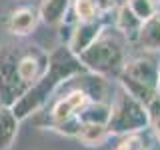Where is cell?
Wrapping results in <instances>:
<instances>
[{
	"label": "cell",
	"instance_id": "8fae6325",
	"mask_svg": "<svg viewBox=\"0 0 160 150\" xmlns=\"http://www.w3.org/2000/svg\"><path fill=\"white\" fill-rule=\"evenodd\" d=\"M18 132V120L12 110L0 106V150H8Z\"/></svg>",
	"mask_w": 160,
	"mask_h": 150
},
{
	"label": "cell",
	"instance_id": "5b68a950",
	"mask_svg": "<svg viewBox=\"0 0 160 150\" xmlns=\"http://www.w3.org/2000/svg\"><path fill=\"white\" fill-rule=\"evenodd\" d=\"M26 84L20 82L16 64L8 56H0V94L4 96L6 104H14L16 100L24 94Z\"/></svg>",
	"mask_w": 160,
	"mask_h": 150
},
{
	"label": "cell",
	"instance_id": "8992f818",
	"mask_svg": "<svg viewBox=\"0 0 160 150\" xmlns=\"http://www.w3.org/2000/svg\"><path fill=\"white\" fill-rule=\"evenodd\" d=\"M86 106H88V94L84 90H74V92H70L68 96H64L62 100L56 102V106L52 110V118L56 124L66 122V120L76 118Z\"/></svg>",
	"mask_w": 160,
	"mask_h": 150
},
{
	"label": "cell",
	"instance_id": "5bb4252c",
	"mask_svg": "<svg viewBox=\"0 0 160 150\" xmlns=\"http://www.w3.org/2000/svg\"><path fill=\"white\" fill-rule=\"evenodd\" d=\"M118 28L128 40H138L140 28H142V20L128 8V4L118 10Z\"/></svg>",
	"mask_w": 160,
	"mask_h": 150
},
{
	"label": "cell",
	"instance_id": "6da1fadb",
	"mask_svg": "<svg viewBox=\"0 0 160 150\" xmlns=\"http://www.w3.org/2000/svg\"><path fill=\"white\" fill-rule=\"evenodd\" d=\"M70 54L72 52H64V48H60L50 56L48 68L44 70V74L30 88L24 90V94L10 108L12 114L16 116V120H22V118L30 116L34 110H38L46 102L48 94L58 86V82H62L64 78L72 76V74H76L80 70V64Z\"/></svg>",
	"mask_w": 160,
	"mask_h": 150
},
{
	"label": "cell",
	"instance_id": "277c9868",
	"mask_svg": "<svg viewBox=\"0 0 160 150\" xmlns=\"http://www.w3.org/2000/svg\"><path fill=\"white\" fill-rule=\"evenodd\" d=\"M84 66L96 74H108L122 66V48L112 38H98L78 56Z\"/></svg>",
	"mask_w": 160,
	"mask_h": 150
},
{
	"label": "cell",
	"instance_id": "9a60e30c",
	"mask_svg": "<svg viewBox=\"0 0 160 150\" xmlns=\"http://www.w3.org/2000/svg\"><path fill=\"white\" fill-rule=\"evenodd\" d=\"M78 118L82 120V122L108 124V118H110V106H106V104H102V102L88 104V106L78 114Z\"/></svg>",
	"mask_w": 160,
	"mask_h": 150
},
{
	"label": "cell",
	"instance_id": "52a82bcc",
	"mask_svg": "<svg viewBox=\"0 0 160 150\" xmlns=\"http://www.w3.org/2000/svg\"><path fill=\"white\" fill-rule=\"evenodd\" d=\"M100 30L102 26L96 22V20H90V22H80L78 28L72 32V38H70L68 50L74 54V56H80V54L86 50L92 42H96L100 38Z\"/></svg>",
	"mask_w": 160,
	"mask_h": 150
},
{
	"label": "cell",
	"instance_id": "30bf717a",
	"mask_svg": "<svg viewBox=\"0 0 160 150\" xmlns=\"http://www.w3.org/2000/svg\"><path fill=\"white\" fill-rule=\"evenodd\" d=\"M138 42L144 50H160V14H154L152 18L142 22Z\"/></svg>",
	"mask_w": 160,
	"mask_h": 150
},
{
	"label": "cell",
	"instance_id": "ba28073f",
	"mask_svg": "<svg viewBox=\"0 0 160 150\" xmlns=\"http://www.w3.org/2000/svg\"><path fill=\"white\" fill-rule=\"evenodd\" d=\"M38 12L34 8H18L8 18V30L16 36H26L36 28Z\"/></svg>",
	"mask_w": 160,
	"mask_h": 150
},
{
	"label": "cell",
	"instance_id": "9c48e42d",
	"mask_svg": "<svg viewBox=\"0 0 160 150\" xmlns=\"http://www.w3.org/2000/svg\"><path fill=\"white\" fill-rule=\"evenodd\" d=\"M16 72H18V78L22 84H34L44 74V68H42V62H40L38 56L26 54V56H22L18 60Z\"/></svg>",
	"mask_w": 160,
	"mask_h": 150
},
{
	"label": "cell",
	"instance_id": "4fadbf2b",
	"mask_svg": "<svg viewBox=\"0 0 160 150\" xmlns=\"http://www.w3.org/2000/svg\"><path fill=\"white\" fill-rule=\"evenodd\" d=\"M68 4H70V0H42L38 16L46 24H58V22H62L64 14L68 10Z\"/></svg>",
	"mask_w": 160,
	"mask_h": 150
},
{
	"label": "cell",
	"instance_id": "ac0fdd59",
	"mask_svg": "<svg viewBox=\"0 0 160 150\" xmlns=\"http://www.w3.org/2000/svg\"><path fill=\"white\" fill-rule=\"evenodd\" d=\"M114 150H144V144H142V138L140 136H136V134H128L126 138H122L116 144Z\"/></svg>",
	"mask_w": 160,
	"mask_h": 150
},
{
	"label": "cell",
	"instance_id": "d6986e66",
	"mask_svg": "<svg viewBox=\"0 0 160 150\" xmlns=\"http://www.w3.org/2000/svg\"><path fill=\"white\" fill-rule=\"evenodd\" d=\"M96 12H108L110 8L114 6V0H92Z\"/></svg>",
	"mask_w": 160,
	"mask_h": 150
},
{
	"label": "cell",
	"instance_id": "3957f363",
	"mask_svg": "<svg viewBox=\"0 0 160 150\" xmlns=\"http://www.w3.org/2000/svg\"><path fill=\"white\" fill-rule=\"evenodd\" d=\"M148 122L150 118L146 106L124 90L110 106V118L106 126L110 134H134L142 130Z\"/></svg>",
	"mask_w": 160,
	"mask_h": 150
},
{
	"label": "cell",
	"instance_id": "e0dca14e",
	"mask_svg": "<svg viewBox=\"0 0 160 150\" xmlns=\"http://www.w3.org/2000/svg\"><path fill=\"white\" fill-rule=\"evenodd\" d=\"M74 12L80 22H90L96 18V8H94L92 0H74Z\"/></svg>",
	"mask_w": 160,
	"mask_h": 150
},
{
	"label": "cell",
	"instance_id": "7a4b0ae2",
	"mask_svg": "<svg viewBox=\"0 0 160 150\" xmlns=\"http://www.w3.org/2000/svg\"><path fill=\"white\" fill-rule=\"evenodd\" d=\"M160 68L148 58H134L122 66V86L144 106L156 96Z\"/></svg>",
	"mask_w": 160,
	"mask_h": 150
},
{
	"label": "cell",
	"instance_id": "7c38bea8",
	"mask_svg": "<svg viewBox=\"0 0 160 150\" xmlns=\"http://www.w3.org/2000/svg\"><path fill=\"white\" fill-rule=\"evenodd\" d=\"M110 136V130L106 124H92V122H82L78 130V138L82 140L86 146H100L106 142Z\"/></svg>",
	"mask_w": 160,
	"mask_h": 150
},
{
	"label": "cell",
	"instance_id": "ffe728a7",
	"mask_svg": "<svg viewBox=\"0 0 160 150\" xmlns=\"http://www.w3.org/2000/svg\"><path fill=\"white\" fill-rule=\"evenodd\" d=\"M158 88H160V74H158Z\"/></svg>",
	"mask_w": 160,
	"mask_h": 150
},
{
	"label": "cell",
	"instance_id": "2e32d148",
	"mask_svg": "<svg viewBox=\"0 0 160 150\" xmlns=\"http://www.w3.org/2000/svg\"><path fill=\"white\" fill-rule=\"evenodd\" d=\"M128 8L132 10L142 22H146L148 18H152L154 14H156V4H154V0H128Z\"/></svg>",
	"mask_w": 160,
	"mask_h": 150
}]
</instances>
